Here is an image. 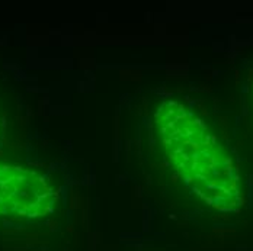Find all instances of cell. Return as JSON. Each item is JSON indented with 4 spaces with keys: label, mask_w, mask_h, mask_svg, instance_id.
Segmentation results:
<instances>
[{
    "label": "cell",
    "mask_w": 253,
    "mask_h": 251,
    "mask_svg": "<svg viewBox=\"0 0 253 251\" xmlns=\"http://www.w3.org/2000/svg\"><path fill=\"white\" fill-rule=\"evenodd\" d=\"M159 144L185 186L220 212L243 205L239 169L233 155L207 122L176 99L160 102L154 110Z\"/></svg>",
    "instance_id": "obj_1"
},
{
    "label": "cell",
    "mask_w": 253,
    "mask_h": 251,
    "mask_svg": "<svg viewBox=\"0 0 253 251\" xmlns=\"http://www.w3.org/2000/svg\"><path fill=\"white\" fill-rule=\"evenodd\" d=\"M55 192L37 170L0 161V219L34 221L54 209Z\"/></svg>",
    "instance_id": "obj_2"
}]
</instances>
